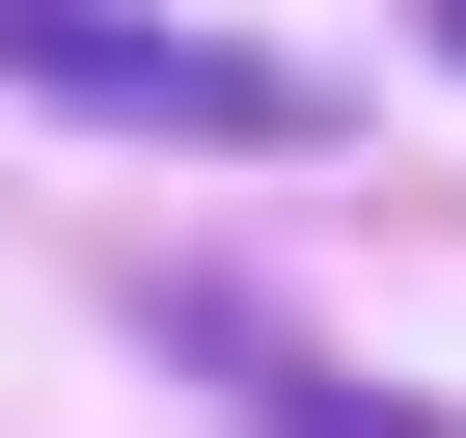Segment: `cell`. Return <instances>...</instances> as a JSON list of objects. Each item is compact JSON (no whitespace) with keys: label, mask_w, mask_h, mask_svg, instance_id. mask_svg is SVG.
I'll return each mask as SVG.
<instances>
[{"label":"cell","mask_w":466,"mask_h":438,"mask_svg":"<svg viewBox=\"0 0 466 438\" xmlns=\"http://www.w3.org/2000/svg\"><path fill=\"white\" fill-rule=\"evenodd\" d=\"M0 83L137 110V137H329V55H275V28H192V0H0Z\"/></svg>","instance_id":"cell-1"},{"label":"cell","mask_w":466,"mask_h":438,"mask_svg":"<svg viewBox=\"0 0 466 438\" xmlns=\"http://www.w3.org/2000/svg\"><path fill=\"white\" fill-rule=\"evenodd\" d=\"M165 356H219V411H248V438H466V411H411V383H357L329 329H275L248 274H165Z\"/></svg>","instance_id":"cell-2"},{"label":"cell","mask_w":466,"mask_h":438,"mask_svg":"<svg viewBox=\"0 0 466 438\" xmlns=\"http://www.w3.org/2000/svg\"><path fill=\"white\" fill-rule=\"evenodd\" d=\"M439 55H466V0H439Z\"/></svg>","instance_id":"cell-3"}]
</instances>
